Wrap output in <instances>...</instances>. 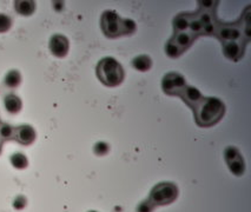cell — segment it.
<instances>
[{"mask_svg": "<svg viewBox=\"0 0 251 212\" xmlns=\"http://www.w3.org/2000/svg\"><path fill=\"white\" fill-rule=\"evenodd\" d=\"M194 112L198 126L210 127L223 118L225 113V105L221 99L209 97V98H203Z\"/></svg>", "mask_w": 251, "mask_h": 212, "instance_id": "cell-1", "label": "cell"}, {"mask_svg": "<svg viewBox=\"0 0 251 212\" xmlns=\"http://www.w3.org/2000/svg\"><path fill=\"white\" fill-rule=\"evenodd\" d=\"M124 70L112 57H105L97 65V77L104 85L114 88L124 80Z\"/></svg>", "mask_w": 251, "mask_h": 212, "instance_id": "cell-2", "label": "cell"}, {"mask_svg": "<svg viewBox=\"0 0 251 212\" xmlns=\"http://www.w3.org/2000/svg\"><path fill=\"white\" fill-rule=\"evenodd\" d=\"M178 197V188L176 184L163 182L157 184L150 192L149 200L155 206L169 205L174 203Z\"/></svg>", "mask_w": 251, "mask_h": 212, "instance_id": "cell-3", "label": "cell"}, {"mask_svg": "<svg viewBox=\"0 0 251 212\" xmlns=\"http://www.w3.org/2000/svg\"><path fill=\"white\" fill-rule=\"evenodd\" d=\"M102 30L108 38L123 35V18L114 11H105L102 16Z\"/></svg>", "mask_w": 251, "mask_h": 212, "instance_id": "cell-4", "label": "cell"}, {"mask_svg": "<svg viewBox=\"0 0 251 212\" xmlns=\"http://www.w3.org/2000/svg\"><path fill=\"white\" fill-rule=\"evenodd\" d=\"M185 86V78L176 72H170L165 74L161 80V88H163L164 93L169 94V96H179Z\"/></svg>", "mask_w": 251, "mask_h": 212, "instance_id": "cell-5", "label": "cell"}, {"mask_svg": "<svg viewBox=\"0 0 251 212\" xmlns=\"http://www.w3.org/2000/svg\"><path fill=\"white\" fill-rule=\"evenodd\" d=\"M224 158L229 170L236 176H242L245 171V164L241 152L233 146H229L224 151Z\"/></svg>", "mask_w": 251, "mask_h": 212, "instance_id": "cell-6", "label": "cell"}, {"mask_svg": "<svg viewBox=\"0 0 251 212\" xmlns=\"http://www.w3.org/2000/svg\"><path fill=\"white\" fill-rule=\"evenodd\" d=\"M50 51L54 57L64 58L68 54L70 49L69 39L63 35H54L50 39Z\"/></svg>", "mask_w": 251, "mask_h": 212, "instance_id": "cell-7", "label": "cell"}, {"mask_svg": "<svg viewBox=\"0 0 251 212\" xmlns=\"http://www.w3.org/2000/svg\"><path fill=\"white\" fill-rule=\"evenodd\" d=\"M36 138H37V133L31 125L24 124L16 127L15 139L19 144L27 146V145L32 144L36 141Z\"/></svg>", "mask_w": 251, "mask_h": 212, "instance_id": "cell-8", "label": "cell"}, {"mask_svg": "<svg viewBox=\"0 0 251 212\" xmlns=\"http://www.w3.org/2000/svg\"><path fill=\"white\" fill-rule=\"evenodd\" d=\"M179 97L183 99L184 103H186V104L190 106L192 110H195V108L198 106V104H199V103L203 100V98H204L198 88H194V86H188V85H186L185 88L180 92Z\"/></svg>", "mask_w": 251, "mask_h": 212, "instance_id": "cell-9", "label": "cell"}, {"mask_svg": "<svg viewBox=\"0 0 251 212\" xmlns=\"http://www.w3.org/2000/svg\"><path fill=\"white\" fill-rule=\"evenodd\" d=\"M216 35L222 41H224V43H228V41H237L242 37L241 31L237 29L236 26H231V25H224V26L218 27L216 30Z\"/></svg>", "mask_w": 251, "mask_h": 212, "instance_id": "cell-10", "label": "cell"}, {"mask_svg": "<svg viewBox=\"0 0 251 212\" xmlns=\"http://www.w3.org/2000/svg\"><path fill=\"white\" fill-rule=\"evenodd\" d=\"M244 47L238 41H228L224 43V47H223V53L228 59L237 61L239 58L243 55Z\"/></svg>", "mask_w": 251, "mask_h": 212, "instance_id": "cell-11", "label": "cell"}, {"mask_svg": "<svg viewBox=\"0 0 251 212\" xmlns=\"http://www.w3.org/2000/svg\"><path fill=\"white\" fill-rule=\"evenodd\" d=\"M195 39H196V37H195L194 35H191L190 32H178L175 33L171 41L184 52L186 49H189V47L191 46L192 41H194Z\"/></svg>", "mask_w": 251, "mask_h": 212, "instance_id": "cell-12", "label": "cell"}, {"mask_svg": "<svg viewBox=\"0 0 251 212\" xmlns=\"http://www.w3.org/2000/svg\"><path fill=\"white\" fill-rule=\"evenodd\" d=\"M4 105L8 113L17 114L18 112H20L23 103H21V100L18 96H16V94L13 93H10L4 98Z\"/></svg>", "mask_w": 251, "mask_h": 212, "instance_id": "cell-13", "label": "cell"}, {"mask_svg": "<svg viewBox=\"0 0 251 212\" xmlns=\"http://www.w3.org/2000/svg\"><path fill=\"white\" fill-rule=\"evenodd\" d=\"M15 8L20 16H32L36 11V2L32 0H18L15 2Z\"/></svg>", "mask_w": 251, "mask_h": 212, "instance_id": "cell-14", "label": "cell"}, {"mask_svg": "<svg viewBox=\"0 0 251 212\" xmlns=\"http://www.w3.org/2000/svg\"><path fill=\"white\" fill-rule=\"evenodd\" d=\"M132 66L133 69H136L137 71L146 72L151 69L152 60L149 55H138V57H136L135 59L132 60Z\"/></svg>", "mask_w": 251, "mask_h": 212, "instance_id": "cell-15", "label": "cell"}, {"mask_svg": "<svg viewBox=\"0 0 251 212\" xmlns=\"http://www.w3.org/2000/svg\"><path fill=\"white\" fill-rule=\"evenodd\" d=\"M190 19L191 16L186 15V13H182V15L176 17L174 20L175 33L186 32V30H189V25H190Z\"/></svg>", "mask_w": 251, "mask_h": 212, "instance_id": "cell-16", "label": "cell"}, {"mask_svg": "<svg viewBox=\"0 0 251 212\" xmlns=\"http://www.w3.org/2000/svg\"><path fill=\"white\" fill-rule=\"evenodd\" d=\"M5 85L10 88H16L20 85L21 83V74L20 72L17 71V70H11L10 72L5 76L4 80Z\"/></svg>", "mask_w": 251, "mask_h": 212, "instance_id": "cell-17", "label": "cell"}, {"mask_svg": "<svg viewBox=\"0 0 251 212\" xmlns=\"http://www.w3.org/2000/svg\"><path fill=\"white\" fill-rule=\"evenodd\" d=\"M16 127L6 123H0V141H12L15 139Z\"/></svg>", "mask_w": 251, "mask_h": 212, "instance_id": "cell-18", "label": "cell"}, {"mask_svg": "<svg viewBox=\"0 0 251 212\" xmlns=\"http://www.w3.org/2000/svg\"><path fill=\"white\" fill-rule=\"evenodd\" d=\"M11 164H12L13 167H16V169L23 170L29 165V160H27L26 156H25L24 153L17 152L11 156Z\"/></svg>", "mask_w": 251, "mask_h": 212, "instance_id": "cell-19", "label": "cell"}, {"mask_svg": "<svg viewBox=\"0 0 251 212\" xmlns=\"http://www.w3.org/2000/svg\"><path fill=\"white\" fill-rule=\"evenodd\" d=\"M165 51H166V54L169 55V57H171V58L179 57V55L183 53L182 50H180L179 47L176 45V44L172 43L171 40H170L169 43H167V45L165 47Z\"/></svg>", "mask_w": 251, "mask_h": 212, "instance_id": "cell-20", "label": "cell"}, {"mask_svg": "<svg viewBox=\"0 0 251 212\" xmlns=\"http://www.w3.org/2000/svg\"><path fill=\"white\" fill-rule=\"evenodd\" d=\"M11 26H12V19L4 13H0V33L7 32Z\"/></svg>", "mask_w": 251, "mask_h": 212, "instance_id": "cell-21", "label": "cell"}, {"mask_svg": "<svg viewBox=\"0 0 251 212\" xmlns=\"http://www.w3.org/2000/svg\"><path fill=\"white\" fill-rule=\"evenodd\" d=\"M136 31V23L131 19H123V35H132Z\"/></svg>", "mask_w": 251, "mask_h": 212, "instance_id": "cell-22", "label": "cell"}, {"mask_svg": "<svg viewBox=\"0 0 251 212\" xmlns=\"http://www.w3.org/2000/svg\"><path fill=\"white\" fill-rule=\"evenodd\" d=\"M108 151H110V145L105 143V141H98V143L94 144L93 152L97 156H105L108 155Z\"/></svg>", "mask_w": 251, "mask_h": 212, "instance_id": "cell-23", "label": "cell"}, {"mask_svg": "<svg viewBox=\"0 0 251 212\" xmlns=\"http://www.w3.org/2000/svg\"><path fill=\"white\" fill-rule=\"evenodd\" d=\"M155 208H156V206L153 205L149 199H146V200H144V202H142L141 204L138 205L137 212H152L153 209H155Z\"/></svg>", "mask_w": 251, "mask_h": 212, "instance_id": "cell-24", "label": "cell"}, {"mask_svg": "<svg viewBox=\"0 0 251 212\" xmlns=\"http://www.w3.org/2000/svg\"><path fill=\"white\" fill-rule=\"evenodd\" d=\"M27 204V199L24 196H18L16 197V199L13 200V208L16 210H23V209Z\"/></svg>", "mask_w": 251, "mask_h": 212, "instance_id": "cell-25", "label": "cell"}, {"mask_svg": "<svg viewBox=\"0 0 251 212\" xmlns=\"http://www.w3.org/2000/svg\"><path fill=\"white\" fill-rule=\"evenodd\" d=\"M199 4H203L202 5V7H204V8H206V10H209V8H214L215 7V2L214 1H200Z\"/></svg>", "mask_w": 251, "mask_h": 212, "instance_id": "cell-26", "label": "cell"}, {"mask_svg": "<svg viewBox=\"0 0 251 212\" xmlns=\"http://www.w3.org/2000/svg\"><path fill=\"white\" fill-rule=\"evenodd\" d=\"M0 152H1V141H0Z\"/></svg>", "mask_w": 251, "mask_h": 212, "instance_id": "cell-27", "label": "cell"}, {"mask_svg": "<svg viewBox=\"0 0 251 212\" xmlns=\"http://www.w3.org/2000/svg\"><path fill=\"white\" fill-rule=\"evenodd\" d=\"M89 212H97V211H89Z\"/></svg>", "mask_w": 251, "mask_h": 212, "instance_id": "cell-28", "label": "cell"}]
</instances>
